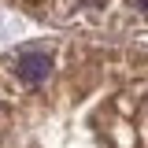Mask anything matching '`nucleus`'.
I'll return each instance as SVG.
<instances>
[{"label": "nucleus", "mask_w": 148, "mask_h": 148, "mask_svg": "<svg viewBox=\"0 0 148 148\" xmlns=\"http://www.w3.org/2000/svg\"><path fill=\"white\" fill-rule=\"evenodd\" d=\"M63 37H137L148 34V0H4Z\"/></svg>", "instance_id": "2"}, {"label": "nucleus", "mask_w": 148, "mask_h": 148, "mask_svg": "<svg viewBox=\"0 0 148 148\" xmlns=\"http://www.w3.org/2000/svg\"><path fill=\"white\" fill-rule=\"evenodd\" d=\"M0 148H148V48L52 37L0 52Z\"/></svg>", "instance_id": "1"}]
</instances>
